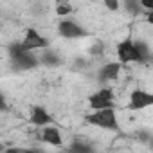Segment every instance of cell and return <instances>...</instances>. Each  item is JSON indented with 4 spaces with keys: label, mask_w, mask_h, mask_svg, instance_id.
<instances>
[{
    "label": "cell",
    "mask_w": 153,
    "mask_h": 153,
    "mask_svg": "<svg viewBox=\"0 0 153 153\" xmlns=\"http://www.w3.org/2000/svg\"><path fill=\"white\" fill-rule=\"evenodd\" d=\"M88 124H94L97 128H106V130H119V121H117V114L114 108H106V110H97L92 112L87 117Z\"/></svg>",
    "instance_id": "cell-1"
},
{
    "label": "cell",
    "mask_w": 153,
    "mask_h": 153,
    "mask_svg": "<svg viewBox=\"0 0 153 153\" xmlns=\"http://www.w3.org/2000/svg\"><path fill=\"white\" fill-rule=\"evenodd\" d=\"M88 105L94 112L114 108V92H112V88H101L96 94H92L88 97Z\"/></svg>",
    "instance_id": "cell-2"
},
{
    "label": "cell",
    "mask_w": 153,
    "mask_h": 153,
    "mask_svg": "<svg viewBox=\"0 0 153 153\" xmlns=\"http://www.w3.org/2000/svg\"><path fill=\"white\" fill-rule=\"evenodd\" d=\"M117 58H119V63L121 65H126V63H140L139 54L135 51V42L131 38H126V40H123L117 45Z\"/></svg>",
    "instance_id": "cell-3"
},
{
    "label": "cell",
    "mask_w": 153,
    "mask_h": 153,
    "mask_svg": "<svg viewBox=\"0 0 153 153\" xmlns=\"http://www.w3.org/2000/svg\"><path fill=\"white\" fill-rule=\"evenodd\" d=\"M22 45L25 47V51H36V49H42V51H45V49H49V40L45 38V36H42L36 29H33V27H29L27 31H25V36H24V40H22Z\"/></svg>",
    "instance_id": "cell-4"
},
{
    "label": "cell",
    "mask_w": 153,
    "mask_h": 153,
    "mask_svg": "<svg viewBox=\"0 0 153 153\" xmlns=\"http://www.w3.org/2000/svg\"><path fill=\"white\" fill-rule=\"evenodd\" d=\"M58 33L63 36V38H68V40H74V38H83L87 36V29H83L76 20H61L58 24Z\"/></svg>",
    "instance_id": "cell-5"
},
{
    "label": "cell",
    "mask_w": 153,
    "mask_h": 153,
    "mask_svg": "<svg viewBox=\"0 0 153 153\" xmlns=\"http://www.w3.org/2000/svg\"><path fill=\"white\" fill-rule=\"evenodd\" d=\"M148 106H153V94L135 88L130 94V101H128V108L130 110H144Z\"/></svg>",
    "instance_id": "cell-6"
},
{
    "label": "cell",
    "mask_w": 153,
    "mask_h": 153,
    "mask_svg": "<svg viewBox=\"0 0 153 153\" xmlns=\"http://www.w3.org/2000/svg\"><path fill=\"white\" fill-rule=\"evenodd\" d=\"M11 65H13L15 70H31V68H36V67L42 65V63H40V56H36V54L31 52V51H25V52H22L20 56L13 58V59H11Z\"/></svg>",
    "instance_id": "cell-7"
},
{
    "label": "cell",
    "mask_w": 153,
    "mask_h": 153,
    "mask_svg": "<svg viewBox=\"0 0 153 153\" xmlns=\"http://www.w3.org/2000/svg\"><path fill=\"white\" fill-rule=\"evenodd\" d=\"M29 121H31V124H33V126L45 128V126H51L52 117L49 115V112H47L43 106H33L31 115H29Z\"/></svg>",
    "instance_id": "cell-8"
},
{
    "label": "cell",
    "mask_w": 153,
    "mask_h": 153,
    "mask_svg": "<svg viewBox=\"0 0 153 153\" xmlns=\"http://www.w3.org/2000/svg\"><path fill=\"white\" fill-rule=\"evenodd\" d=\"M40 139L51 146H56V148H61L63 146V137L59 133V130L56 126H45L40 133Z\"/></svg>",
    "instance_id": "cell-9"
},
{
    "label": "cell",
    "mask_w": 153,
    "mask_h": 153,
    "mask_svg": "<svg viewBox=\"0 0 153 153\" xmlns=\"http://www.w3.org/2000/svg\"><path fill=\"white\" fill-rule=\"evenodd\" d=\"M121 72V63L119 61H110L99 68V81H115Z\"/></svg>",
    "instance_id": "cell-10"
},
{
    "label": "cell",
    "mask_w": 153,
    "mask_h": 153,
    "mask_svg": "<svg viewBox=\"0 0 153 153\" xmlns=\"http://www.w3.org/2000/svg\"><path fill=\"white\" fill-rule=\"evenodd\" d=\"M40 63L45 67H58V65H61V56L58 52H54L52 49H45L40 54Z\"/></svg>",
    "instance_id": "cell-11"
},
{
    "label": "cell",
    "mask_w": 153,
    "mask_h": 153,
    "mask_svg": "<svg viewBox=\"0 0 153 153\" xmlns=\"http://www.w3.org/2000/svg\"><path fill=\"white\" fill-rule=\"evenodd\" d=\"M67 151H68V153H96V149H94V146H92L90 142L79 140V139L72 140Z\"/></svg>",
    "instance_id": "cell-12"
},
{
    "label": "cell",
    "mask_w": 153,
    "mask_h": 153,
    "mask_svg": "<svg viewBox=\"0 0 153 153\" xmlns=\"http://www.w3.org/2000/svg\"><path fill=\"white\" fill-rule=\"evenodd\" d=\"M135 51H137V54H139L140 63H144V61H151V54H153V52L149 51V47H148L146 42L137 40V42H135Z\"/></svg>",
    "instance_id": "cell-13"
},
{
    "label": "cell",
    "mask_w": 153,
    "mask_h": 153,
    "mask_svg": "<svg viewBox=\"0 0 153 153\" xmlns=\"http://www.w3.org/2000/svg\"><path fill=\"white\" fill-rule=\"evenodd\" d=\"M124 9L130 15H142V11H144L140 2H137V0H126V2H124Z\"/></svg>",
    "instance_id": "cell-14"
},
{
    "label": "cell",
    "mask_w": 153,
    "mask_h": 153,
    "mask_svg": "<svg viewBox=\"0 0 153 153\" xmlns=\"http://www.w3.org/2000/svg\"><path fill=\"white\" fill-rule=\"evenodd\" d=\"M70 13H72V6H70V4H67V2H59V4L56 6V15L65 16V15H70Z\"/></svg>",
    "instance_id": "cell-15"
},
{
    "label": "cell",
    "mask_w": 153,
    "mask_h": 153,
    "mask_svg": "<svg viewBox=\"0 0 153 153\" xmlns=\"http://www.w3.org/2000/svg\"><path fill=\"white\" fill-rule=\"evenodd\" d=\"M105 52V43L103 42H96L92 47H90V54L92 56H101Z\"/></svg>",
    "instance_id": "cell-16"
},
{
    "label": "cell",
    "mask_w": 153,
    "mask_h": 153,
    "mask_svg": "<svg viewBox=\"0 0 153 153\" xmlns=\"http://www.w3.org/2000/svg\"><path fill=\"white\" fill-rule=\"evenodd\" d=\"M137 139H139L140 142H144V144H149V140H151V133H149L148 130H140V131H137Z\"/></svg>",
    "instance_id": "cell-17"
},
{
    "label": "cell",
    "mask_w": 153,
    "mask_h": 153,
    "mask_svg": "<svg viewBox=\"0 0 153 153\" xmlns=\"http://www.w3.org/2000/svg\"><path fill=\"white\" fill-rule=\"evenodd\" d=\"M105 7L108 9V11H119V7H121V4L117 2V0H105Z\"/></svg>",
    "instance_id": "cell-18"
},
{
    "label": "cell",
    "mask_w": 153,
    "mask_h": 153,
    "mask_svg": "<svg viewBox=\"0 0 153 153\" xmlns=\"http://www.w3.org/2000/svg\"><path fill=\"white\" fill-rule=\"evenodd\" d=\"M139 2H140V6H142L144 13H148V11H153V0H139Z\"/></svg>",
    "instance_id": "cell-19"
},
{
    "label": "cell",
    "mask_w": 153,
    "mask_h": 153,
    "mask_svg": "<svg viewBox=\"0 0 153 153\" xmlns=\"http://www.w3.org/2000/svg\"><path fill=\"white\" fill-rule=\"evenodd\" d=\"M4 153H27V148H6Z\"/></svg>",
    "instance_id": "cell-20"
},
{
    "label": "cell",
    "mask_w": 153,
    "mask_h": 153,
    "mask_svg": "<svg viewBox=\"0 0 153 153\" xmlns=\"http://www.w3.org/2000/svg\"><path fill=\"white\" fill-rule=\"evenodd\" d=\"M88 63H87V59H83V58H78V59H76V67H78V68H85Z\"/></svg>",
    "instance_id": "cell-21"
},
{
    "label": "cell",
    "mask_w": 153,
    "mask_h": 153,
    "mask_svg": "<svg viewBox=\"0 0 153 153\" xmlns=\"http://www.w3.org/2000/svg\"><path fill=\"white\" fill-rule=\"evenodd\" d=\"M144 15H146V22L153 25V11H148V13H144Z\"/></svg>",
    "instance_id": "cell-22"
},
{
    "label": "cell",
    "mask_w": 153,
    "mask_h": 153,
    "mask_svg": "<svg viewBox=\"0 0 153 153\" xmlns=\"http://www.w3.org/2000/svg\"><path fill=\"white\" fill-rule=\"evenodd\" d=\"M27 153H45V151L40 148H27Z\"/></svg>",
    "instance_id": "cell-23"
},
{
    "label": "cell",
    "mask_w": 153,
    "mask_h": 153,
    "mask_svg": "<svg viewBox=\"0 0 153 153\" xmlns=\"http://www.w3.org/2000/svg\"><path fill=\"white\" fill-rule=\"evenodd\" d=\"M148 146H149V149L153 151V135H151V140H149V144H148Z\"/></svg>",
    "instance_id": "cell-24"
},
{
    "label": "cell",
    "mask_w": 153,
    "mask_h": 153,
    "mask_svg": "<svg viewBox=\"0 0 153 153\" xmlns=\"http://www.w3.org/2000/svg\"><path fill=\"white\" fill-rule=\"evenodd\" d=\"M59 153H68V151H59Z\"/></svg>",
    "instance_id": "cell-25"
},
{
    "label": "cell",
    "mask_w": 153,
    "mask_h": 153,
    "mask_svg": "<svg viewBox=\"0 0 153 153\" xmlns=\"http://www.w3.org/2000/svg\"><path fill=\"white\" fill-rule=\"evenodd\" d=\"M151 63H153V54H151Z\"/></svg>",
    "instance_id": "cell-26"
}]
</instances>
